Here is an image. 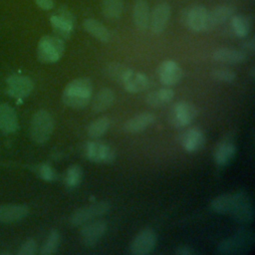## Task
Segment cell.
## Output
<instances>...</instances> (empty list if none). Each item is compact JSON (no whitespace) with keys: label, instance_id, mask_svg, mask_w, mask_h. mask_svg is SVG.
<instances>
[{"label":"cell","instance_id":"21","mask_svg":"<svg viewBox=\"0 0 255 255\" xmlns=\"http://www.w3.org/2000/svg\"><path fill=\"white\" fill-rule=\"evenodd\" d=\"M154 120L155 116L152 113H140L128 120L124 126V129L130 133L139 132L145 129L148 126H150L154 122Z\"/></svg>","mask_w":255,"mask_h":255},{"label":"cell","instance_id":"26","mask_svg":"<svg viewBox=\"0 0 255 255\" xmlns=\"http://www.w3.org/2000/svg\"><path fill=\"white\" fill-rule=\"evenodd\" d=\"M115 102V93L109 88L101 89L95 96L92 109L96 113H101L108 110Z\"/></svg>","mask_w":255,"mask_h":255},{"label":"cell","instance_id":"23","mask_svg":"<svg viewBox=\"0 0 255 255\" xmlns=\"http://www.w3.org/2000/svg\"><path fill=\"white\" fill-rule=\"evenodd\" d=\"M83 27L90 35H92L94 38L98 39L101 42L107 43L111 39V33L109 29L96 19H93V18L85 19L83 22Z\"/></svg>","mask_w":255,"mask_h":255},{"label":"cell","instance_id":"7","mask_svg":"<svg viewBox=\"0 0 255 255\" xmlns=\"http://www.w3.org/2000/svg\"><path fill=\"white\" fill-rule=\"evenodd\" d=\"M50 23L57 36L62 39H66L69 38L74 31L76 18L67 8L61 7L57 13L51 15Z\"/></svg>","mask_w":255,"mask_h":255},{"label":"cell","instance_id":"24","mask_svg":"<svg viewBox=\"0 0 255 255\" xmlns=\"http://www.w3.org/2000/svg\"><path fill=\"white\" fill-rule=\"evenodd\" d=\"M213 59L223 64H240L245 61L246 54L242 51L228 48H220L213 53Z\"/></svg>","mask_w":255,"mask_h":255},{"label":"cell","instance_id":"11","mask_svg":"<svg viewBox=\"0 0 255 255\" xmlns=\"http://www.w3.org/2000/svg\"><path fill=\"white\" fill-rule=\"evenodd\" d=\"M108 229V224L105 220H91L82 225L80 234L83 243L86 246L96 245L100 239L105 235Z\"/></svg>","mask_w":255,"mask_h":255},{"label":"cell","instance_id":"25","mask_svg":"<svg viewBox=\"0 0 255 255\" xmlns=\"http://www.w3.org/2000/svg\"><path fill=\"white\" fill-rule=\"evenodd\" d=\"M236 153V146L229 140L220 142L214 150V160L219 165H225L229 163Z\"/></svg>","mask_w":255,"mask_h":255},{"label":"cell","instance_id":"22","mask_svg":"<svg viewBox=\"0 0 255 255\" xmlns=\"http://www.w3.org/2000/svg\"><path fill=\"white\" fill-rule=\"evenodd\" d=\"M149 7L146 0H135L132 10V20L135 27L145 31L149 26Z\"/></svg>","mask_w":255,"mask_h":255},{"label":"cell","instance_id":"15","mask_svg":"<svg viewBox=\"0 0 255 255\" xmlns=\"http://www.w3.org/2000/svg\"><path fill=\"white\" fill-rule=\"evenodd\" d=\"M182 69L174 61H164L157 69V77L164 86H173L177 84L182 77Z\"/></svg>","mask_w":255,"mask_h":255},{"label":"cell","instance_id":"5","mask_svg":"<svg viewBox=\"0 0 255 255\" xmlns=\"http://www.w3.org/2000/svg\"><path fill=\"white\" fill-rule=\"evenodd\" d=\"M249 201H251L250 196L243 191L224 193L215 197L211 201L210 207L214 212L217 213L232 214L237 208Z\"/></svg>","mask_w":255,"mask_h":255},{"label":"cell","instance_id":"33","mask_svg":"<svg viewBox=\"0 0 255 255\" xmlns=\"http://www.w3.org/2000/svg\"><path fill=\"white\" fill-rule=\"evenodd\" d=\"M83 177V169L78 164H73L68 167L65 174V183L67 186L73 188L78 186Z\"/></svg>","mask_w":255,"mask_h":255},{"label":"cell","instance_id":"29","mask_svg":"<svg viewBox=\"0 0 255 255\" xmlns=\"http://www.w3.org/2000/svg\"><path fill=\"white\" fill-rule=\"evenodd\" d=\"M230 19H231V29L233 33L239 38L246 37L251 29V21L249 20V18L243 15L234 14Z\"/></svg>","mask_w":255,"mask_h":255},{"label":"cell","instance_id":"19","mask_svg":"<svg viewBox=\"0 0 255 255\" xmlns=\"http://www.w3.org/2000/svg\"><path fill=\"white\" fill-rule=\"evenodd\" d=\"M125 89L129 93H139L149 87V80L143 73L131 70L122 82Z\"/></svg>","mask_w":255,"mask_h":255},{"label":"cell","instance_id":"1","mask_svg":"<svg viewBox=\"0 0 255 255\" xmlns=\"http://www.w3.org/2000/svg\"><path fill=\"white\" fill-rule=\"evenodd\" d=\"M93 83L89 78H77L71 81L62 94L63 103L74 109H83L91 101Z\"/></svg>","mask_w":255,"mask_h":255},{"label":"cell","instance_id":"34","mask_svg":"<svg viewBox=\"0 0 255 255\" xmlns=\"http://www.w3.org/2000/svg\"><path fill=\"white\" fill-rule=\"evenodd\" d=\"M59 244H60V234L57 230H52L49 233L45 243L43 244L40 253L42 255L53 254L57 251V249L59 247Z\"/></svg>","mask_w":255,"mask_h":255},{"label":"cell","instance_id":"10","mask_svg":"<svg viewBox=\"0 0 255 255\" xmlns=\"http://www.w3.org/2000/svg\"><path fill=\"white\" fill-rule=\"evenodd\" d=\"M84 152L89 160L98 163H110L116 158V152L109 144L97 140L87 142Z\"/></svg>","mask_w":255,"mask_h":255},{"label":"cell","instance_id":"12","mask_svg":"<svg viewBox=\"0 0 255 255\" xmlns=\"http://www.w3.org/2000/svg\"><path fill=\"white\" fill-rule=\"evenodd\" d=\"M207 12V9L199 4L187 8L183 15L185 26L194 32L205 31Z\"/></svg>","mask_w":255,"mask_h":255},{"label":"cell","instance_id":"9","mask_svg":"<svg viewBox=\"0 0 255 255\" xmlns=\"http://www.w3.org/2000/svg\"><path fill=\"white\" fill-rule=\"evenodd\" d=\"M198 115V109L195 105L189 102H178L174 105L170 122L175 128H184L191 124Z\"/></svg>","mask_w":255,"mask_h":255},{"label":"cell","instance_id":"30","mask_svg":"<svg viewBox=\"0 0 255 255\" xmlns=\"http://www.w3.org/2000/svg\"><path fill=\"white\" fill-rule=\"evenodd\" d=\"M130 71L131 69L119 63H111L104 68L105 75L108 78L119 83H122Z\"/></svg>","mask_w":255,"mask_h":255},{"label":"cell","instance_id":"38","mask_svg":"<svg viewBox=\"0 0 255 255\" xmlns=\"http://www.w3.org/2000/svg\"><path fill=\"white\" fill-rule=\"evenodd\" d=\"M35 2L43 10H51L54 7V0H35Z\"/></svg>","mask_w":255,"mask_h":255},{"label":"cell","instance_id":"18","mask_svg":"<svg viewBox=\"0 0 255 255\" xmlns=\"http://www.w3.org/2000/svg\"><path fill=\"white\" fill-rule=\"evenodd\" d=\"M29 213V208L23 204L0 205V222L11 223L23 219Z\"/></svg>","mask_w":255,"mask_h":255},{"label":"cell","instance_id":"36","mask_svg":"<svg viewBox=\"0 0 255 255\" xmlns=\"http://www.w3.org/2000/svg\"><path fill=\"white\" fill-rule=\"evenodd\" d=\"M38 174L42 179H44L46 181H53L57 177V174H56V171L54 170V168L51 165L46 164V163L41 164L38 167Z\"/></svg>","mask_w":255,"mask_h":255},{"label":"cell","instance_id":"17","mask_svg":"<svg viewBox=\"0 0 255 255\" xmlns=\"http://www.w3.org/2000/svg\"><path fill=\"white\" fill-rule=\"evenodd\" d=\"M180 142L186 151L194 152L204 145L205 135L198 128H190L181 134Z\"/></svg>","mask_w":255,"mask_h":255},{"label":"cell","instance_id":"27","mask_svg":"<svg viewBox=\"0 0 255 255\" xmlns=\"http://www.w3.org/2000/svg\"><path fill=\"white\" fill-rule=\"evenodd\" d=\"M174 93L170 88H162L147 94L145 102L151 107H161L172 101Z\"/></svg>","mask_w":255,"mask_h":255},{"label":"cell","instance_id":"32","mask_svg":"<svg viewBox=\"0 0 255 255\" xmlns=\"http://www.w3.org/2000/svg\"><path fill=\"white\" fill-rule=\"evenodd\" d=\"M253 214H254V211H253L252 201H249V202H246L243 205H241L230 215L237 222L242 223V224H247L252 221Z\"/></svg>","mask_w":255,"mask_h":255},{"label":"cell","instance_id":"31","mask_svg":"<svg viewBox=\"0 0 255 255\" xmlns=\"http://www.w3.org/2000/svg\"><path fill=\"white\" fill-rule=\"evenodd\" d=\"M111 125V121L108 117H101L93 121L87 128V132L90 137L97 138L107 132Z\"/></svg>","mask_w":255,"mask_h":255},{"label":"cell","instance_id":"41","mask_svg":"<svg viewBox=\"0 0 255 255\" xmlns=\"http://www.w3.org/2000/svg\"><path fill=\"white\" fill-rule=\"evenodd\" d=\"M250 75H251L252 78H254V75H255V69H254V67H252V69L250 70Z\"/></svg>","mask_w":255,"mask_h":255},{"label":"cell","instance_id":"2","mask_svg":"<svg viewBox=\"0 0 255 255\" xmlns=\"http://www.w3.org/2000/svg\"><path fill=\"white\" fill-rule=\"evenodd\" d=\"M255 236L251 230L240 229L231 237L225 238L217 245V252L221 254H244L252 248Z\"/></svg>","mask_w":255,"mask_h":255},{"label":"cell","instance_id":"6","mask_svg":"<svg viewBox=\"0 0 255 255\" xmlns=\"http://www.w3.org/2000/svg\"><path fill=\"white\" fill-rule=\"evenodd\" d=\"M110 209L111 204L107 201L95 202L74 211L69 218V222L73 226H80L88 221H91L99 216L106 214Z\"/></svg>","mask_w":255,"mask_h":255},{"label":"cell","instance_id":"35","mask_svg":"<svg viewBox=\"0 0 255 255\" xmlns=\"http://www.w3.org/2000/svg\"><path fill=\"white\" fill-rule=\"evenodd\" d=\"M211 76L216 82L220 83H232L236 79L235 72L228 68L215 69L211 72Z\"/></svg>","mask_w":255,"mask_h":255},{"label":"cell","instance_id":"4","mask_svg":"<svg viewBox=\"0 0 255 255\" xmlns=\"http://www.w3.org/2000/svg\"><path fill=\"white\" fill-rule=\"evenodd\" d=\"M65 52V43L58 36H43L37 48L38 59L43 63H55L60 60Z\"/></svg>","mask_w":255,"mask_h":255},{"label":"cell","instance_id":"20","mask_svg":"<svg viewBox=\"0 0 255 255\" xmlns=\"http://www.w3.org/2000/svg\"><path fill=\"white\" fill-rule=\"evenodd\" d=\"M18 128V118L15 110L7 104L0 105V129L4 133H12Z\"/></svg>","mask_w":255,"mask_h":255},{"label":"cell","instance_id":"40","mask_svg":"<svg viewBox=\"0 0 255 255\" xmlns=\"http://www.w3.org/2000/svg\"><path fill=\"white\" fill-rule=\"evenodd\" d=\"M243 48L244 50H246L247 52H250V53H253L255 51V41H254V38H251L247 41H245L243 43Z\"/></svg>","mask_w":255,"mask_h":255},{"label":"cell","instance_id":"3","mask_svg":"<svg viewBox=\"0 0 255 255\" xmlns=\"http://www.w3.org/2000/svg\"><path fill=\"white\" fill-rule=\"evenodd\" d=\"M54 129V119L46 110L36 112L31 120L30 136L36 143L46 142Z\"/></svg>","mask_w":255,"mask_h":255},{"label":"cell","instance_id":"39","mask_svg":"<svg viewBox=\"0 0 255 255\" xmlns=\"http://www.w3.org/2000/svg\"><path fill=\"white\" fill-rule=\"evenodd\" d=\"M175 253L178 254V255H192V254L195 253V251L191 247L183 245V246H179L175 250Z\"/></svg>","mask_w":255,"mask_h":255},{"label":"cell","instance_id":"8","mask_svg":"<svg viewBox=\"0 0 255 255\" xmlns=\"http://www.w3.org/2000/svg\"><path fill=\"white\" fill-rule=\"evenodd\" d=\"M157 240L156 233L151 228L141 229L131 240L129 251L133 255H145L153 250Z\"/></svg>","mask_w":255,"mask_h":255},{"label":"cell","instance_id":"16","mask_svg":"<svg viewBox=\"0 0 255 255\" xmlns=\"http://www.w3.org/2000/svg\"><path fill=\"white\" fill-rule=\"evenodd\" d=\"M235 14V8L231 5H219L207 12L205 31H210L225 23Z\"/></svg>","mask_w":255,"mask_h":255},{"label":"cell","instance_id":"13","mask_svg":"<svg viewBox=\"0 0 255 255\" xmlns=\"http://www.w3.org/2000/svg\"><path fill=\"white\" fill-rule=\"evenodd\" d=\"M33 89L34 83L29 77L13 75L7 79V91L11 97L26 98L32 93Z\"/></svg>","mask_w":255,"mask_h":255},{"label":"cell","instance_id":"28","mask_svg":"<svg viewBox=\"0 0 255 255\" xmlns=\"http://www.w3.org/2000/svg\"><path fill=\"white\" fill-rule=\"evenodd\" d=\"M101 6L105 17L111 20L120 18L124 11L123 0H102Z\"/></svg>","mask_w":255,"mask_h":255},{"label":"cell","instance_id":"14","mask_svg":"<svg viewBox=\"0 0 255 255\" xmlns=\"http://www.w3.org/2000/svg\"><path fill=\"white\" fill-rule=\"evenodd\" d=\"M171 15V8L168 3L162 2L157 4L150 16H149V27L154 34H160L166 28Z\"/></svg>","mask_w":255,"mask_h":255},{"label":"cell","instance_id":"37","mask_svg":"<svg viewBox=\"0 0 255 255\" xmlns=\"http://www.w3.org/2000/svg\"><path fill=\"white\" fill-rule=\"evenodd\" d=\"M37 249H38L37 242L34 239L29 238L21 245V247L18 251V254L19 255H34L37 253Z\"/></svg>","mask_w":255,"mask_h":255}]
</instances>
